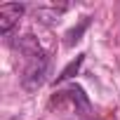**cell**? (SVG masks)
Wrapping results in <instances>:
<instances>
[{
  "mask_svg": "<svg viewBox=\"0 0 120 120\" xmlns=\"http://www.w3.org/2000/svg\"><path fill=\"white\" fill-rule=\"evenodd\" d=\"M26 59H28V64H26V68H24L21 85H24V90L35 92V90L45 82V75H47V66H49V61H47V54H45V52H38V54L26 56Z\"/></svg>",
  "mask_w": 120,
  "mask_h": 120,
  "instance_id": "cell-1",
  "label": "cell"
},
{
  "mask_svg": "<svg viewBox=\"0 0 120 120\" xmlns=\"http://www.w3.org/2000/svg\"><path fill=\"white\" fill-rule=\"evenodd\" d=\"M21 14H24V5H19V3H3L0 5V33L7 35L19 24Z\"/></svg>",
  "mask_w": 120,
  "mask_h": 120,
  "instance_id": "cell-2",
  "label": "cell"
},
{
  "mask_svg": "<svg viewBox=\"0 0 120 120\" xmlns=\"http://www.w3.org/2000/svg\"><path fill=\"white\" fill-rule=\"evenodd\" d=\"M66 94L73 99V104H75V111H82V113H87V111H90V99H87V94L82 92V87L73 85V87H71Z\"/></svg>",
  "mask_w": 120,
  "mask_h": 120,
  "instance_id": "cell-3",
  "label": "cell"
},
{
  "mask_svg": "<svg viewBox=\"0 0 120 120\" xmlns=\"http://www.w3.org/2000/svg\"><path fill=\"white\" fill-rule=\"evenodd\" d=\"M82 59H85V54L75 56L73 61H71V64H68V66H66V68H64L61 73L56 75V82H61V80H68V78H73V75H75V73L80 71V64H82Z\"/></svg>",
  "mask_w": 120,
  "mask_h": 120,
  "instance_id": "cell-4",
  "label": "cell"
},
{
  "mask_svg": "<svg viewBox=\"0 0 120 120\" xmlns=\"http://www.w3.org/2000/svg\"><path fill=\"white\" fill-rule=\"evenodd\" d=\"M87 24H90V19H82V24H80L78 28H73V31L68 33V40H66V42H68V45H73V42H78V40H80V33H82V31L87 28Z\"/></svg>",
  "mask_w": 120,
  "mask_h": 120,
  "instance_id": "cell-5",
  "label": "cell"
}]
</instances>
